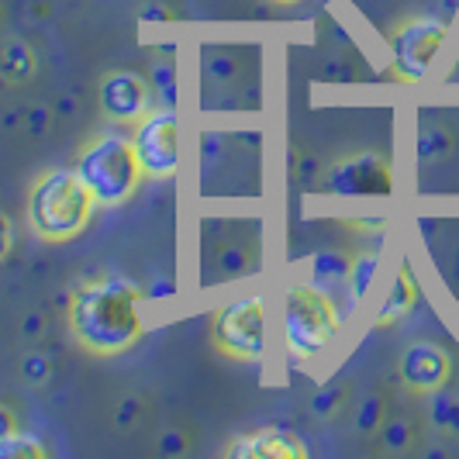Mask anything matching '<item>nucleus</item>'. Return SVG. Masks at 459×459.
<instances>
[{"mask_svg":"<svg viewBox=\"0 0 459 459\" xmlns=\"http://www.w3.org/2000/svg\"><path fill=\"white\" fill-rule=\"evenodd\" d=\"M0 459H46V446L35 436L11 432L0 438Z\"/></svg>","mask_w":459,"mask_h":459,"instance_id":"nucleus-20","label":"nucleus"},{"mask_svg":"<svg viewBox=\"0 0 459 459\" xmlns=\"http://www.w3.org/2000/svg\"><path fill=\"white\" fill-rule=\"evenodd\" d=\"M156 453H160L162 459H177L186 453V436L180 432V429H166L160 436V442H156Z\"/></svg>","mask_w":459,"mask_h":459,"instance_id":"nucleus-27","label":"nucleus"},{"mask_svg":"<svg viewBox=\"0 0 459 459\" xmlns=\"http://www.w3.org/2000/svg\"><path fill=\"white\" fill-rule=\"evenodd\" d=\"M11 432H18V418H14L11 408H4V404H0V438L11 436Z\"/></svg>","mask_w":459,"mask_h":459,"instance_id":"nucleus-33","label":"nucleus"},{"mask_svg":"<svg viewBox=\"0 0 459 459\" xmlns=\"http://www.w3.org/2000/svg\"><path fill=\"white\" fill-rule=\"evenodd\" d=\"M135 152L149 180H169L177 173V115L166 104L135 121Z\"/></svg>","mask_w":459,"mask_h":459,"instance_id":"nucleus-7","label":"nucleus"},{"mask_svg":"<svg viewBox=\"0 0 459 459\" xmlns=\"http://www.w3.org/2000/svg\"><path fill=\"white\" fill-rule=\"evenodd\" d=\"M211 342L235 363H255L266 349V304L263 298H242L225 304L211 322Z\"/></svg>","mask_w":459,"mask_h":459,"instance_id":"nucleus-5","label":"nucleus"},{"mask_svg":"<svg viewBox=\"0 0 459 459\" xmlns=\"http://www.w3.org/2000/svg\"><path fill=\"white\" fill-rule=\"evenodd\" d=\"M273 4H283V7H287V4H300V0H273Z\"/></svg>","mask_w":459,"mask_h":459,"instance_id":"nucleus-37","label":"nucleus"},{"mask_svg":"<svg viewBox=\"0 0 459 459\" xmlns=\"http://www.w3.org/2000/svg\"><path fill=\"white\" fill-rule=\"evenodd\" d=\"M453 152V135L442 125H425L418 132V160L421 162H442Z\"/></svg>","mask_w":459,"mask_h":459,"instance_id":"nucleus-16","label":"nucleus"},{"mask_svg":"<svg viewBox=\"0 0 459 459\" xmlns=\"http://www.w3.org/2000/svg\"><path fill=\"white\" fill-rule=\"evenodd\" d=\"M345 225H349V229H356V231H384L387 229V221H384V218H349Z\"/></svg>","mask_w":459,"mask_h":459,"instance_id":"nucleus-32","label":"nucleus"},{"mask_svg":"<svg viewBox=\"0 0 459 459\" xmlns=\"http://www.w3.org/2000/svg\"><path fill=\"white\" fill-rule=\"evenodd\" d=\"M429 425L436 429L438 436L459 438V397L456 394H449L446 387L432 394V401H429Z\"/></svg>","mask_w":459,"mask_h":459,"instance_id":"nucleus-15","label":"nucleus"},{"mask_svg":"<svg viewBox=\"0 0 459 459\" xmlns=\"http://www.w3.org/2000/svg\"><path fill=\"white\" fill-rule=\"evenodd\" d=\"M152 83H156V91L162 93V100L173 104V97H177V73H173V63H156V66H152Z\"/></svg>","mask_w":459,"mask_h":459,"instance_id":"nucleus-25","label":"nucleus"},{"mask_svg":"<svg viewBox=\"0 0 459 459\" xmlns=\"http://www.w3.org/2000/svg\"><path fill=\"white\" fill-rule=\"evenodd\" d=\"M76 173L80 180L91 186L93 201L100 207H117L128 197H135L142 184V162H138L135 142L125 135H97L91 138L80 156H76Z\"/></svg>","mask_w":459,"mask_h":459,"instance_id":"nucleus-3","label":"nucleus"},{"mask_svg":"<svg viewBox=\"0 0 459 459\" xmlns=\"http://www.w3.org/2000/svg\"><path fill=\"white\" fill-rule=\"evenodd\" d=\"M411 438H414V429H411V421H404V418H391V421L380 425V449H384L387 456L408 453V449H411Z\"/></svg>","mask_w":459,"mask_h":459,"instance_id":"nucleus-18","label":"nucleus"},{"mask_svg":"<svg viewBox=\"0 0 459 459\" xmlns=\"http://www.w3.org/2000/svg\"><path fill=\"white\" fill-rule=\"evenodd\" d=\"M69 332L91 356H121L142 339V290L125 276H93L69 298Z\"/></svg>","mask_w":459,"mask_h":459,"instance_id":"nucleus-1","label":"nucleus"},{"mask_svg":"<svg viewBox=\"0 0 459 459\" xmlns=\"http://www.w3.org/2000/svg\"><path fill=\"white\" fill-rule=\"evenodd\" d=\"M397 377L401 384L418 397H432L436 391H442L453 377V359L449 352L436 342H411L401 359H397Z\"/></svg>","mask_w":459,"mask_h":459,"instance_id":"nucleus-9","label":"nucleus"},{"mask_svg":"<svg viewBox=\"0 0 459 459\" xmlns=\"http://www.w3.org/2000/svg\"><path fill=\"white\" fill-rule=\"evenodd\" d=\"M52 104H31V108H24V128H28V135L42 138L52 128Z\"/></svg>","mask_w":459,"mask_h":459,"instance_id":"nucleus-24","label":"nucleus"},{"mask_svg":"<svg viewBox=\"0 0 459 459\" xmlns=\"http://www.w3.org/2000/svg\"><path fill=\"white\" fill-rule=\"evenodd\" d=\"M384 397H367V401H359V408H356V432H363V436H377L380 432V425H384Z\"/></svg>","mask_w":459,"mask_h":459,"instance_id":"nucleus-22","label":"nucleus"},{"mask_svg":"<svg viewBox=\"0 0 459 459\" xmlns=\"http://www.w3.org/2000/svg\"><path fill=\"white\" fill-rule=\"evenodd\" d=\"M35 69H39V59H35V52H31L28 42L7 39V42L0 46V83L22 87V83H28V80L35 76Z\"/></svg>","mask_w":459,"mask_h":459,"instance_id":"nucleus-13","label":"nucleus"},{"mask_svg":"<svg viewBox=\"0 0 459 459\" xmlns=\"http://www.w3.org/2000/svg\"><path fill=\"white\" fill-rule=\"evenodd\" d=\"M328 190L339 197H387L394 190L391 160L380 152H356L332 162Z\"/></svg>","mask_w":459,"mask_h":459,"instance_id":"nucleus-8","label":"nucleus"},{"mask_svg":"<svg viewBox=\"0 0 459 459\" xmlns=\"http://www.w3.org/2000/svg\"><path fill=\"white\" fill-rule=\"evenodd\" d=\"M169 294H173V283H169V280H156L149 298H169Z\"/></svg>","mask_w":459,"mask_h":459,"instance_id":"nucleus-34","label":"nucleus"},{"mask_svg":"<svg viewBox=\"0 0 459 459\" xmlns=\"http://www.w3.org/2000/svg\"><path fill=\"white\" fill-rule=\"evenodd\" d=\"M93 201L91 186L80 180L76 169H46L28 186V225L42 242H69L91 221Z\"/></svg>","mask_w":459,"mask_h":459,"instance_id":"nucleus-2","label":"nucleus"},{"mask_svg":"<svg viewBox=\"0 0 459 459\" xmlns=\"http://www.w3.org/2000/svg\"><path fill=\"white\" fill-rule=\"evenodd\" d=\"M345 397H349L345 384L332 380V384H325V387H318V391L311 394V414H315L318 421H328V418L339 414V408L345 404Z\"/></svg>","mask_w":459,"mask_h":459,"instance_id":"nucleus-19","label":"nucleus"},{"mask_svg":"<svg viewBox=\"0 0 459 459\" xmlns=\"http://www.w3.org/2000/svg\"><path fill=\"white\" fill-rule=\"evenodd\" d=\"M0 24H4V7H0Z\"/></svg>","mask_w":459,"mask_h":459,"instance_id":"nucleus-38","label":"nucleus"},{"mask_svg":"<svg viewBox=\"0 0 459 459\" xmlns=\"http://www.w3.org/2000/svg\"><path fill=\"white\" fill-rule=\"evenodd\" d=\"M342 328L339 307L328 290L315 287V283H294L287 294V315H283V339L290 356L298 359H311L322 356L328 345L335 342Z\"/></svg>","mask_w":459,"mask_h":459,"instance_id":"nucleus-4","label":"nucleus"},{"mask_svg":"<svg viewBox=\"0 0 459 459\" xmlns=\"http://www.w3.org/2000/svg\"><path fill=\"white\" fill-rule=\"evenodd\" d=\"M46 332V318L42 315H24L22 322V342H39V335Z\"/></svg>","mask_w":459,"mask_h":459,"instance_id":"nucleus-30","label":"nucleus"},{"mask_svg":"<svg viewBox=\"0 0 459 459\" xmlns=\"http://www.w3.org/2000/svg\"><path fill=\"white\" fill-rule=\"evenodd\" d=\"M207 73H211L218 83H231V80H235V73H238V63L231 59L229 52H218V56H211V63H207Z\"/></svg>","mask_w":459,"mask_h":459,"instance_id":"nucleus-28","label":"nucleus"},{"mask_svg":"<svg viewBox=\"0 0 459 459\" xmlns=\"http://www.w3.org/2000/svg\"><path fill=\"white\" fill-rule=\"evenodd\" d=\"M377 270H380V255L377 253H359L349 266V294L352 300H363L377 280Z\"/></svg>","mask_w":459,"mask_h":459,"instance_id":"nucleus-17","label":"nucleus"},{"mask_svg":"<svg viewBox=\"0 0 459 459\" xmlns=\"http://www.w3.org/2000/svg\"><path fill=\"white\" fill-rule=\"evenodd\" d=\"M145 24H169L177 22V11L173 7H166V4H160V0H152V4H145L142 7V14H138Z\"/></svg>","mask_w":459,"mask_h":459,"instance_id":"nucleus-29","label":"nucleus"},{"mask_svg":"<svg viewBox=\"0 0 459 459\" xmlns=\"http://www.w3.org/2000/svg\"><path fill=\"white\" fill-rule=\"evenodd\" d=\"M229 459H307V446L300 436L283 432V429H259L253 436L235 438L229 449Z\"/></svg>","mask_w":459,"mask_h":459,"instance_id":"nucleus-11","label":"nucleus"},{"mask_svg":"<svg viewBox=\"0 0 459 459\" xmlns=\"http://www.w3.org/2000/svg\"><path fill=\"white\" fill-rule=\"evenodd\" d=\"M414 304H418V283H414L411 270H408V266H401L397 276H394L391 294L384 298V304H380V311H377L373 325H377V328H387V325L401 322L404 315H411Z\"/></svg>","mask_w":459,"mask_h":459,"instance_id":"nucleus-12","label":"nucleus"},{"mask_svg":"<svg viewBox=\"0 0 459 459\" xmlns=\"http://www.w3.org/2000/svg\"><path fill=\"white\" fill-rule=\"evenodd\" d=\"M218 270H221V276H229V280L246 276V270H249V253H246L242 246H225V249H218Z\"/></svg>","mask_w":459,"mask_h":459,"instance_id":"nucleus-23","label":"nucleus"},{"mask_svg":"<svg viewBox=\"0 0 459 459\" xmlns=\"http://www.w3.org/2000/svg\"><path fill=\"white\" fill-rule=\"evenodd\" d=\"M0 125L4 128H18V125H24V111H7V115L0 117Z\"/></svg>","mask_w":459,"mask_h":459,"instance_id":"nucleus-35","label":"nucleus"},{"mask_svg":"<svg viewBox=\"0 0 459 459\" xmlns=\"http://www.w3.org/2000/svg\"><path fill=\"white\" fill-rule=\"evenodd\" d=\"M446 7H449V11H456V7H459V0H446Z\"/></svg>","mask_w":459,"mask_h":459,"instance_id":"nucleus-36","label":"nucleus"},{"mask_svg":"<svg viewBox=\"0 0 459 459\" xmlns=\"http://www.w3.org/2000/svg\"><path fill=\"white\" fill-rule=\"evenodd\" d=\"M449 39V24L438 18H408L391 28V76L401 83H421Z\"/></svg>","mask_w":459,"mask_h":459,"instance_id":"nucleus-6","label":"nucleus"},{"mask_svg":"<svg viewBox=\"0 0 459 459\" xmlns=\"http://www.w3.org/2000/svg\"><path fill=\"white\" fill-rule=\"evenodd\" d=\"M22 380L28 384V387H46L48 380H52V359H48V352H42V349L24 352Z\"/></svg>","mask_w":459,"mask_h":459,"instance_id":"nucleus-21","label":"nucleus"},{"mask_svg":"<svg viewBox=\"0 0 459 459\" xmlns=\"http://www.w3.org/2000/svg\"><path fill=\"white\" fill-rule=\"evenodd\" d=\"M142 397H125L121 404H117L115 411V429L117 432H132V425H135L138 418H142Z\"/></svg>","mask_w":459,"mask_h":459,"instance_id":"nucleus-26","label":"nucleus"},{"mask_svg":"<svg viewBox=\"0 0 459 459\" xmlns=\"http://www.w3.org/2000/svg\"><path fill=\"white\" fill-rule=\"evenodd\" d=\"M349 266L352 259L339 249H322V253L311 255V283L322 287V290H335L339 283L349 280Z\"/></svg>","mask_w":459,"mask_h":459,"instance_id":"nucleus-14","label":"nucleus"},{"mask_svg":"<svg viewBox=\"0 0 459 459\" xmlns=\"http://www.w3.org/2000/svg\"><path fill=\"white\" fill-rule=\"evenodd\" d=\"M97 97H100V111L117 121V125H135L149 115V104H152V93H149V83L132 73V69H111L104 73L100 87H97Z\"/></svg>","mask_w":459,"mask_h":459,"instance_id":"nucleus-10","label":"nucleus"},{"mask_svg":"<svg viewBox=\"0 0 459 459\" xmlns=\"http://www.w3.org/2000/svg\"><path fill=\"white\" fill-rule=\"evenodd\" d=\"M11 246H14V225H11V218L0 211V263L7 259Z\"/></svg>","mask_w":459,"mask_h":459,"instance_id":"nucleus-31","label":"nucleus"}]
</instances>
